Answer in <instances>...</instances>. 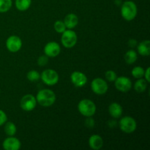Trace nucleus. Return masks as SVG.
<instances>
[{
	"instance_id": "1",
	"label": "nucleus",
	"mask_w": 150,
	"mask_h": 150,
	"mask_svg": "<svg viewBox=\"0 0 150 150\" xmlns=\"http://www.w3.org/2000/svg\"><path fill=\"white\" fill-rule=\"evenodd\" d=\"M35 98L37 103L44 107H49L52 105L57 99L55 93L48 89H44L39 91Z\"/></svg>"
},
{
	"instance_id": "2",
	"label": "nucleus",
	"mask_w": 150,
	"mask_h": 150,
	"mask_svg": "<svg viewBox=\"0 0 150 150\" xmlns=\"http://www.w3.org/2000/svg\"><path fill=\"white\" fill-rule=\"evenodd\" d=\"M137 6L133 1H126L122 4L121 15L127 21H133L137 16Z\"/></svg>"
},
{
	"instance_id": "3",
	"label": "nucleus",
	"mask_w": 150,
	"mask_h": 150,
	"mask_svg": "<svg viewBox=\"0 0 150 150\" xmlns=\"http://www.w3.org/2000/svg\"><path fill=\"white\" fill-rule=\"evenodd\" d=\"M96 105L93 101L88 99L81 100L78 104V110L86 117H92L96 112Z\"/></svg>"
},
{
	"instance_id": "4",
	"label": "nucleus",
	"mask_w": 150,
	"mask_h": 150,
	"mask_svg": "<svg viewBox=\"0 0 150 150\" xmlns=\"http://www.w3.org/2000/svg\"><path fill=\"white\" fill-rule=\"evenodd\" d=\"M119 127L121 129L122 131L124 133L130 134L133 133L136 130L137 127V123L135 119L131 117H124L120 120L119 122Z\"/></svg>"
},
{
	"instance_id": "5",
	"label": "nucleus",
	"mask_w": 150,
	"mask_h": 150,
	"mask_svg": "<svg viewBox=\"0 0 150 150\" xmlns=\"http://www.w3.org/2000/svg\"><path fill=\"white\" fill-rule=\"evenodd\" d=\"M61 38L62 44L67 48H71L76 45L77 42V35L72 29H67L62 32Z\"/></svg>"
},
{
	"instance_id": "6",
	"label": "nucleus",
	"mask_w": 150,
	"mask_h": 150,
	"mask_svg": "<svg viewBox=\"0 0 150 150\" xmlns=\"http://www.w3.org/2000/svg\"><path fill=\"white\" fill-rule=\"evenodd\" d=\"M40 78L42 82L48 86H54L59 81V75L57 71L52 69H47L42 71Z\"/></svg>"
},
{
	"instance_id": "7",
	"label": "nucleus",
	"mask_w": 150,
	"mask_h": 150,
	"mask_svg": "<svg viewBox=\"0 0 150 150\" xmlns=\"http://www.w3.org/2000/svg\"><path fill=\"white\" fill-rule=\"evenodd\" d=\"M91 89L96 95H102L106 93L108 89V86L105 80L101 78H96L93 79L91 83Z\"/></svg>"
},
{
	"instance_id": "8",
	"label": "nucleus",
	"mask_w": 150,
	"mask_h": 150,
	"mask_svg": "<svg viewBox=\"0 0 150 150\" xmlns=\"http://www.w3.org/2000/svg\"><path fill=\"white\" fill-rule=\"evenodd\" d=\"M36 98L32 95H30V94L24 95L21 100L20 106L25 111H33L36 107Z\"/></svg>"
},
{
	"instance_id": "9",
	"label": "nucleus",
	"mask_w": 150,
	"mask_h": 150,
	"mask_svg": "<svg viewBox=\"0 0 150 150\" xmlns=\"http://www.w3.org/2000/svg\"><path fill=\"white\" fill-rule=\"evenodd\" d=\"M6 47L10 52H18L22 47L21 39L16 35L9 37L6 40Z\"/></svg>"
},
{
	"instance_id": "10",
	"label": "nucleus",
	"mask_w": 150,
	"mask_h": 150,
	"mask_svg": "<svg viewBox=\"0 0 150 150\" xmlns=\"http://www.w3.org/2000/svg\"><path fill=\"white\" fill-rule=\"evenodd\" d=\"M114 82H115V86L117 89L122 92H129L132 88L131 80L125 76H120V77L117 78Z\"/></svg>"
},
{
	"instance_id": "11",
	"label": "nucleus",
	"mask_w": 150,
	"mask_h": 150,
	"mask_svg": "<svg viewBox=\"0 0 150 150\" xmlns=\"http://www.w3.org/2000/svg\"><path fill=\"white\" fill-rule=\"evenodd\" d=\"M61 48L57 42H49L44 47V53L47 57L54 58L60 54Z\"/></svg>"
},
{
	"instance_id": "12",
	"label": "nucleus",
	"mask_w": 150,
	"mask_h": 150,
	"mask_svg": "<svg viewBox=\"0 0 150 150\" xmlns=\"http://www.w3.org/2000/svg\"><path fill=\"white\" fill-rule=\"evenodd\" d=\"M70 80L76 87H83L87 82V77L80 71H75L70 76Z\"/></svg>"
},
{
	"instance_id": "13",
	"label": "nucleus",
	"mask_w": 150,
	"mask_h": 150,
	"mask_svg": "<svg viewBox=\"0 0 150 150\" xmlns=\"http://www.w3.org/2000/svg\"><path fill=\"white\" fill-rule=\"evenodd\" d=\"M2 146L5 150H18L21 146V144L17 138L9 136L3 142Z\"/></svg>"
},
{
	"instance_id": "14",
	"label": "nucleus",
	"mask_w": 150,
	"mask_h": 150,
	"mask_svg": "<svg viewBox=\"0 0 150 150\" xmlns=\"http://www.w3.org/2000/svg\"><path fill=\"white\" fill-rule=\"evenodd\" d=\"M89 145L91 149L99 150L103 146V139L99 135H92L89 137Z\"/></svg>"
},
{
	"instance_id": "15",
	"label": "nucleus",
	"mask_w": 150,
	"mask_h": 150,
	"mask_svg": "<svg viewBox=\"0 0 150 150\" xmlns=\"http://www.w3.org/2000/svg\"><path fill=\"white\" fill-rule=\"evenodd\" d=\"M122 107L118 103H112L108 107V112L110 115L114 119H119L122 114Z\"/></svg>"
},
{
	"instance_id": "16",
	"label": "nucleus",
	"mask_w": 150,
	"mask_h": 150,
	"mask_svg": "<svg viewBox=\"0 0 150 150\" xmlns=\"http://www.w3.org/2000/svg\"><path fill=\"white\" fill-rule=\"evenodd\" d=\"M65 26L68 29H73L79 23V18L74 13H70L65 16L64 20Z\"/></svg>"
},
{
	"instance_id": "17",
	"label": "nucleus",
	"mask_w": 150,
	"mask_h": 150,
	"mask_svg": "<svg viewBox=\"0 0 150 150\" xmlns=\"http://www.w3.org/2000/svg\"><path fill=\"white\" fill-rule=\"evenodd\" d=\"M138 52L140 55L147 57L150 54V41L148 40L141 42L137 47Z\"/></svg>"
},
{
	"instance_id": "18",
	"label": "nucleus",
	"mask_w": 150,
	"mask_h": 150,
	"mask_svg": "<svg viewBox=\"0 0 150 150\" xmlns=\"http://www.w3.org/2000/svg\"><path fill=\"white\" fill-rule=\"evenodd\" d=\"M124 58L127 64H133V63L136 62L138 59L137 53L133 50H130L125 53Z\"/></svg>"
},
{
	"instance_id": "19",
	"label": "nucleus",
	"mask_w": 150,
	"mask_h": 150,
	"mask_svg": "<svg viewBox=\"0 0 150 150\" xmlns=\"http://www.w3.org/2000/svg\"><path fill=\"white\" fill-rule=\"evenodd\" d=\"M147 83L145 79H139L134 84V89L139 93H142V92H145L147 87Z\"/></svg>"
},
{
	"instance_id": "20",
	"label": "nucleus",
	"mask_w": 150,
	"mask_h": 150,
	"mask_svg": "<svg viewBox=\"0 0 150 150\" xmlns=\"http://www.w3.org/2000/svg\"><path fill=\"white\" fill-rule=\"evenodd\" d=\"M32 0H16V7L19 11H26L29 8Z\"/></svg>"
},
{
	"instance_id": "21",
	"label": "nucleus",
	"mask_w": 150,
	"mask_h": 150,
	"mask_svg": "<svg viewBox=\"0 0 150 150\" xmlns=\"http://www.w3.org/2000/svg\"><path fill=\"white\" fill-rule=\"evenodd\" d=\"M17 128L16 125L12 122H5L4 125V132L8 136H13L16 133Z\"/></svg>"
},
{
	"instance_id": "22",
	"label": "nucleus",
	"mask_w": 150,
	"mask_h": 150,
	"mask_svg": "<svg viewBox=\"0 0 150 150\" xmlns=\"http://www.w3.org/2000/svg\"><path fill=\"white\" fill-rule=\"evenodd\" d=\"M12 0H0V13H6L11 8Z\"/></svg>"
},
{
	"instance_id": "23",
	"label": "nucleus",
	"mask_w": 150,
	"mask_h": 150,
	"mask_svg": "<svg viewBox=\"0 0 150 150\" xmlns=\"http://www.w3.org/2000/svg\"><path fill=\"white\" fill-rule=\"evenodd\" d=\"M144 68L141 66H136V67H133V69L132 70L131 73L132 76L135 78V79H142V77H144Z\"/></svg>"
},
{
	"instance_id": "24",
	"label": "nucleus",
	"mask_w": 150,
	"mask_h": 150,
	"mask_svg": "<svg viewBox=\"0 0 150 150\" xmlns=\"http://www.w3.org/2000/svg\"><path fill=\"white\" fill-rule=\"evenodd\" d=\"M26 78H27V79L29 81L35 82L39 80V79L40 78V73H38L37 70H30V71L27 73Z\"/></svg>"
},
{
	"instance_id": "25",
	"label": "nucleus",
	"mask_w": 150,
	"mask_h": 150,
	"mask_svg": "<svg viewBox=\"0 0 150 150\" xmlns=\"http://www.w3.org/2000/svg\"><path fill=\"white\" fill-rule=\"evenodd\" d=\"M54 29H55V31L57 32H58V33H62V32H64V31L66 30V26H65V24H64V21H57L54 23Z\"/></svg>"
},
{
	"instance_id": "26",
	"label": "nucleus",
	"mask_w": 150,
	"mask_h": 150,
	"mask_svg": "<svg viewBox=\"0 0 150 150\" xmlns=\"http://www.w3.org/2000/svg\"><path fill=\"white\" fill-rule=\"evenodd\" d=\"M105 76L106 80L109 82H114L117 78V73L113 70H108L105 72Z\"/></svg>"
},
{
	"instance_id": "27",
	"label": "nucleus",
	"mask_w": 150,
	"mask_h": 150,
	"mask_svg": "<svg viewBox=\"0 0 150 150\" xmlns=\"http://www.w3.org/2000/svg\"><path fill=\"white\" fill-rule=\"evenodd\" d=\"M48 57L46 55H42L38 58V64L40 66H45L48 64Z\"/></svg>"
},
{
	"instance_id": "28",
	"label": "nucleus",
	"mask_w": 150,
	"mask_h": 150,
	"mask_svg": "<svg viewBox=\"0 0 150 150\" xmlns=\"http://www.w3.org/2000/svg\"><path fill=\"white\" fill-rule=\"evenodd\" d=\"M7 114H5V112H4V111L0 109V127H1V125H3L7 122Z\"/></svg>"
},
{
	"instance_id": "29",
	"label": "nucleus",
	"mask_w": 150,
	"mask_h": 150,
	"mask_svg": "<svg viewBox=\"0 0 150 150\" xmlns=\"http://www.w3.org/2000/svg\"><path fill=\"white\" fill-rule=\"evenodd\" d=\"M95 120L92 118V117H87L86 120H85V125L89 128H92L95 126Z\"/></svg>"
},
{
	"instance_id": "30",
	"label": "nucleus",
	"mask_w": 150,
	"mask_h": 150,
	"mask_svg": "<svg viewBox=\"0 0 150 150\" xmlns=\"http://www.w3.org/2000/svg\"><path fill=\"white\" fill-rule=\"evenodd\" d=\"M149 69H150V67H147V68H146V70L144 71V79L148 82V83H149L150 82Z\"/></svg>"
},
{
	"instance_id": "31",
	"label": "nucleus",
	"mask_w": 150,
	"mask_h": 150,
	"mask_svg": "<svg viewBox=\"0 0 150 150\" xmlns=\"http://www.w3.org/2000/svg\"><path fill=\"white\" fill-rule=\"evenodd\" d=\"M137 45H138V42L135 39L129 40L128 45L130 47V48H134V47H136Z\"/></svg>"
}]
</instances>
